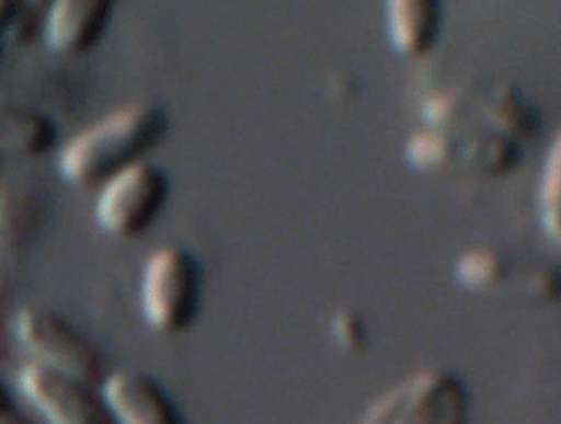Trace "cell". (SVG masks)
<instances>
[{"label": "cell", "instance_id": "cell-7", "mask_svg": "<svg viewBox=\"0 0 561 424\" xmlns=\"http://www.w3.org/2000/svg\"><path fill=\"white\" fill-rule=\"evenodd\" d=\"M101 391L116 424H187L169 391L146 373H110Z\"/></svg>", "mask_w": 561, "mask_h": 424}, {"label": "cell", "instance_id": "cell-2", "mask_svg": "<svg viewBox=\"0 0 561 424\" xmlns=\"http://www.w3.org/2000/svg\"><path fill=\"white\" fill-rule=\"evenodd\" d=\"M203 274L186 248H160L149 256L140 277V310L151 330L182 334L198 318Z\"/></svg>", "mask_w": 561, "mask_h": 424}, {"label": "cell", "instance_id": "cell-9", "mask_svg": "<svg viewBox=\"0 0 561 424\" xmlns=\"http://www.w3.org/2000/svg\"><path fill=\"white\" fill-rule=\"evenodd\" d=\"M438 11L432 2L401 0L388 5V32L404 54H423L435 41Z\"/></svg>", "mask_w": 561, "mask_h": 424}, {"label": "cell", "instance_id": "cell-13", "mask_svg": "<svg viewBox=\"0 0 561 424\" xmlns=\"http://www.w3.org/2000/svg\"><path fill=\"white\" fill-rule=\"evenodd\" d=\"M38 18L35 16L34 9H26V11H18V9H11V18H8V23L13 26L14 38L18 44H23L26 38L34 35L35 26H37Z\"/></svg>", "mask_w": 561, "mask_h": 424}, {"label": "cell", "instance_id": "cell-12", "mask_svg": "<svg viewBox=\"0 0 561 424\" xmlns=\"http://www.w3.org/2000/svg\"><path fill=\"white\" fill-rule=\"evenodd\" d=\"M461 274L471 285H492L500 280L501 274H503V264L492 253L477 252L462 262Z\"/></svg>", "mask_w": 561, "mask_h": 424}, {"label": "cell", "instance_id": "cell-11", "mask_svg": "<svg viewBox=\"0 0 561 424\" xmlns=\"http://www.w3.org/2000/svg\"><path fill=\"white\" fill-rule=\"evenodd\" d=\"M541 205L545 224L554 236H561V133L554 140L546 161L541 184Z\"/></svg>", "mask_w": 561, "mask_h": 424}, {"label": "cell", "instance_id": "cell-6", "mask_svg": "<svg viewBox=\"0 0 561 424\" xmlns=\"http://www.w3.org/2000/svg\"><path fill=\"white\" fill-rule=\"evenodd\" d=\"M18 387L47 424H116L100 387L32 363Z\"/></svg>", "mask_w": 561, "mask_h": 424}, {"label": "cell", "instance_id": "cell-3", "mask_svg": "<svg viewBox=\"0 0 561 424\" xmlns=\"http://www.w3.org/2000/svg\"><path fill=\"white\" fill-rule=\"evenodd\" d=\"M14 334L41 366L94 387H103L110 376L100 346L56 310L37 306L21 309L14 319Z\"/></svg>", "mask_w": 561, "mask_h": 424}, {"label": "cell", "instance_id": "cell-10", "mask_svg": "<svg viewBox=\"0 0 561 424\" xmlns=\"http://www.w3.org/2000/svg\"><path fill=\"white\" fill-rule=\"evenodd\" d=\"M4 133L9 145L26 154L46 153L56 139L50 119L23 110L5 112Z\"/></svg>", "mask_w": 561, "mask_h": 424}, {"label": "cell", "instance_id": "cell-4", "mask_svg": "<svg viewBox=\"0 0 561 424\" xmlns=\"http://www.w3.org/2000/svg\"><path fill=\"white\" fill-rule=\"evenodd\" d=\"M360 424H470V399L455 376L420 373L388 391Z\"/></svg>", "mask_w": 561, "mask_h": 424}, {"label": "cell", "instance_id": "cell-5", "mask_svg": "<svg viewBox=\"0 0 561 424\" xmlns=\"http://www.w3.org/2000/svg\"><path fill=\"white\" fill-rule=\"evenodd\" d=\"M167 193L165 175L157 167L139 161L104 184L95 220L107 234L137 238L157 220Z\"/></svg>", "mask_w": 561, "mask_h": 424}, {"label": "cell", "instance_id": "cell-1", "mask_svg": "<svg viewBox=\"0 0 561 424\" xmlns=\"http://www.w3.org/2000/svg\"><path fill=\"white\" fill-rule=\"evenodd\" d=\"M167 130V116L151 104H130L83 130L65 146L58 169L77 186H98L139 163Z\"/></svg>", "mask_w": 561, "mask_h": 424}, {"label": "cell", "instance_id": "cell-15", "mask_svg": "<svg viewBox=\"0 0 561 424\" xmlns=\"http://www.w3.org/2000/svg\"><path fill=\"white\" fill-rule=\"evenodd\" d=\"M0 424H34L28 417L20 412L9 397H2V408H0Z\"/></svg>", "mask_w": 561, "mask_h": 424}, {"label": "cell", "instance_id": "cell-8", "mask_svg": "<svg viewBox=\"0 0 561 424\" xmlns=\"http://www.w3.org/2000/svg\"><path fill=\"white\" fill-rule=\"evenodd\" d=\"M107 0H58L44 21L46 44L56 53L82 54L98 44L112 18Z\"/></svg>", "mask_w": 561, "mask_h": 424}, {"label": "cell", "instance_id": "cell-14", "mask_svg": "<svg viewBox=\"0 0 561 424\" xmlns=\"http://www.w3.org/2000/svg\"><path fill=\"white\" fill-rule=\"evenodd\" d=\"M336 333L339 339L342 340L345 345H359L363 342V328H360L357 319L352 316H343L340 318V324L336 325Z\"/></svg>", "mask_w": 561, "mask_h": 424}]
</instances>
